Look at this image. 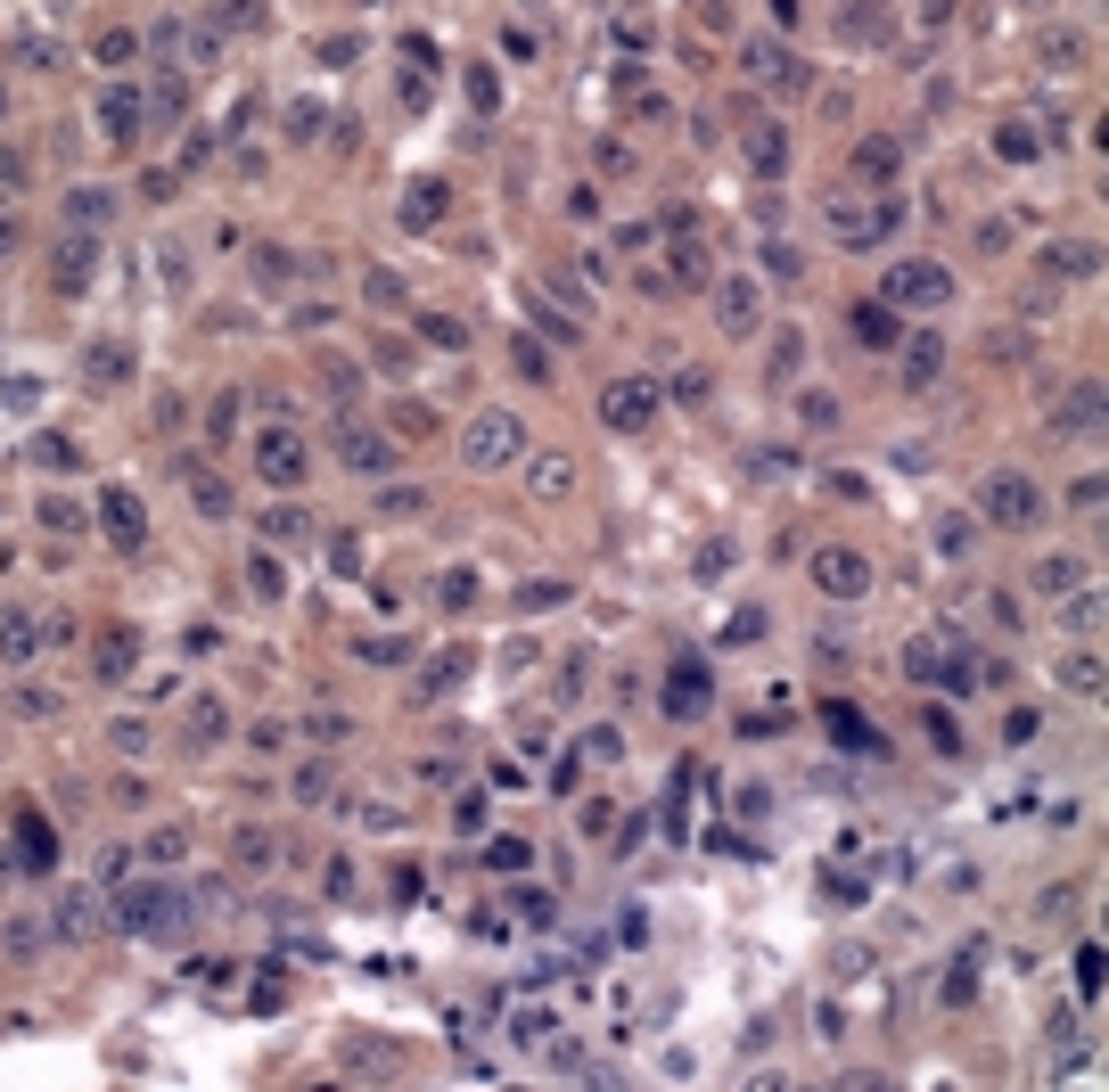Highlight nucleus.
<instances>
[{"instance_id":"obj_19","label":"nucleus","mask_w":1109,"mask_h":1092,"mask_svg":"<svg viewBox=\"0 0 1109 1092\" xmlns=\"http://www.w3.org/2000/svg\"><path fill=\"white\" fill-rule=\"evenodd\" d=\"M99 131H108L115 149L140 140V99H132V91H108V99H99Z\"/></svg>"},{"instance_id":"obj_17","label":"nucleus","mask_w":1109,"mask_h":1092,"mask_svg":"<svg viewBox=\"0 0 1109 1092\" xmlns=\"http://www.w3.org/2000/svg\"><path fill=\"white\" fill-rule=\"evenodd\" d=\"M34 649H41V625L25 608L0 616V666H34Z\"/></svg>"},{"instance_id":"obj_24","label":"nucleus","mask_w":1109,"mask_h":1092,"mask_svg":"<svg viewBox=\"0 0 1109 1092\" xmlns=\"http://www.w3.org/2000/svg\"><path fill=\"white\" fill-rule=\"evenodd\" d=\"M822 723H831V740H838V748H863V756H871V748H880V740H871V723L855 715L847 699H838V706H822Z\"/></svg>"},{"instance_id":"obj_14","label":"nucleus","mask_w":1109,"mask_h":1092,"mask_svg":"<svg viewBox=\"0 0 1109 1092\" xmlns=\"http://www.w3.org/2000/svg\"><path fill=\"white\" fill-rule=\"evenodd\" d=\"M748 75L773 83V91H806V66H797L781 41H748Z\"/></svg>"},{"instance_id":"obj_13","label":"nucleus","mask_w":1109,"mask_h":1092,"mask_svg":"<svg viewBox=\"0 0 1109 1092\" xmlns=\"http://www.w3.org/2000/svg\"><path fill=\"white\" fill-rule=\"evenodd\" d=\"M17 870H41V879L58 870V830L34 814V805H17Z\"/></svg>"},{"instance_id":"obj_1","label":"nucleus","mask_w":1109,"mask_h":1092,"mask_svg":"<svg viewBox=\"0 0 1109 1092\" xmlns=\"http://www.w3.org/2000/svg\"><path fill=\"white\" fill-rule=\"evenodd\" d=\"M979 518H986V526H1002V535H1027V526L1044 518V493H1035V477H1027V468H986V485H979Z\"/></svg>"},{"instance_id":"obj_30","label":"nucleus","mask_w":1109,"mask_h":1092,"mask_svg":"<svg viewBox=\"0 0 1109 1092\" xmlns=\"http://www.w3.org/2000/svg\"><path fill=\"white\" fill-rule=\"evenodd\" d=\"M748 165H757V173H781V165H789V140H781L773 124H764V131H748Z\"/></svg>"},{"instance_id":"obj_52","label":"nucleus","mask_w":1109,"mask_h":1092,"mask_svg":"<svg viewBox=\"0 0 1109 1092\" xmlns=\"http://www.w3.org/2000/svg\"><path fill=\"white\" fill-rule=\"evenodd\" d=\"M510 1035H518V1043H551V1018H543V1011H518Z\"/></svg>"},{"instance_id":"obj_6","label":"nucleus","mask_w":1109,"mask_h":1092,"mask_svg":"<svg viewBox=\"0 0 1109 1092\" xmlns=\"http://www.w3.org/2000/svg\"><path fill=\"white\" fill-rule=\"evenodd\" d=\"M813 583H822L831 600H863L871 592V558L847 551V542H822V551H813Z\"/></svg>"},{"instance_id":"obj_51","label":"nucleus","mask_w":1109,"mask_h":1092,"mask_svg":"<svg viewBox=\"0 0 1109 1092\" xmlns=\"http://www.w3.org/2000/svg\"><path fill=\"white\" fill-rule=\"evenodd\" d=\"M929 740H937L945 756H954V748H961V731H954V706H929Z\"/></svg>"},{"instance_id":"obj_38","label":"nucleus","mask_w":1109,"mask_h":1092,"mask_svg":"<svg viewBox=\"0 0 1109 1092\" xmlns=\"http://www.w3.org/2000/svg\"><path fill=\"white\" fill-rule=\"evenodd\" d=\"M420 337H427V346H444V353H461V346H469V329H461L452 313H420Z\"/></svg>"},{"instance_id":"obj_43","label":"nucleus","mask_w":1109,"mask_h":1092,"mask_svg":"<svg viewBox=\"0 0 1109 1092\" xmlns=\"http://www.w3.org/2000/svg\"><path fill=\"white\" fill-rule=\"evenodd\" d=\"M91 895H66V904H58V937H91Z\"/></svg>"},{"instance_id":"obj_42","label":"nucleus","mask_w":1109,"mask_h":1092,"mask_svg":"<svg viewBox=\"0 0 1109 1092\" xmlns=\"http://www.w3.org/2000/svg\"><path fill=\"white\" fill-rule=\"evenodd\" d=\"M34 461H41V468H50V477H66V468H74V461H83V452H74V444H66V436H34Z\"/></svg>"},{"instance_id":"obj_3","label":"nucleus","mask_w":1109,"mask_h":1092,"mask_svg":"<svg viewBox=\"0 0 1109 1092\" xmlns=\"http://www.w3.org/2000/svg\"><path fill=\"white\" fill-rule=\"evenodd\" d=\"M461 452H469V468H518L526 461V427H518L510 411H477L469 436H461Z\"/></svg>"},{"instance_id":"obj_53","label":"nucleus","mask_w":1109,"mask_h":1092,"mask_svg":"<svg viewBox=\"0 0 1109 1092\" xmlns=\"http://www.w3.org/2000/svg\"><path fill=\"white\" fill-rule=\"evenodd\" d=\"M296 796H304V805H321V796H329V773H321V764H304V773H296Z\"/></svg>"},{"instance_id":"obj_62","label":"nucleus","mask_w":1109,"mask_h":1092,"mask_svg":"<svg viewBox=\"0 0 1109 1092\" xmlns=\"http://www.w3.org/2000/svg\"><path fill=\"white\" fill-rule=\"evenodd\" d=\"M17 247H25V230H17V223H0V263L17 255Z\"/></svg>"},{"instance_id":"obj_49","label":"nucleus","mask_w":1109,"mask_h":1092,"mask_svg":"<svg viewBox=\"0 0 1109 1092\" xmlns=\"http://www.w3.org/2000/svg\"><path fill=\"white\" fill-rule=\"evenodd\" d=\"M764 272H773V279H797V272H806V255H797V247H764Z\"/></svg>"},{"instance_id":"obj_31","label":"nucleus","mask_w":1109,"mask_h":1092,"mask_svg":"<svg viewBox=\"0 0 1109 1092\" xmlns=\"http://www.w3.org/2000/svg\"><path fill=\"white\" fill-rule=\"evenodd\" d=\"M1101 978H1109V953H1101V944H1076V994L1101 1002Z\"/></svg>"},{"instance_id":"obj_34","label":"nucleus","mask_w":1109,"mask_h":1092,"mask_svg":"<svg viewBox=\"0 0 1109 1092\" xmlns=\"http://www.w3.org/2000/svg\"><path fill=\"white\" fill-rule=\"evenodd\" d=\"M230 863L263 870V863H272V830H230Z\"/></svg>"},{"instance_id":"obj_50","label":"nucleus","mask_w":1109,"mask_h":1092,"mask_svg":"<svg viewBox=\"0 0 1109 1092\" xmlns=\"http://www.w3.org/2000/svg\"><path fill=\"white\" fill-rule=\"evenodd\" d=\"M797 353H806V337L781 329V337H773V378H789V371H797Z\"/></svg>"},{"instance_id":"obj_61","label":"nucleus","mask_w":1109,"mask_h":1092,"mask_svg":"<svg viewBox=\"0 0 1109 1092\" xmlns=\"http://www.w3.org/2000/svg\"><path fill=\"white\" fill-rule=\"evenodd\" d=\"M616 944H649V920H641V912H616Z\"/></svg>"},{"instance_id":"obj_48","label":"nucleus","mask_w":1109,"mask_h":1092,"mask_svg":"<svg viewBox=\"0 0 1109 1092\" xmlns=\"http://www.w3.org/2000/svg\"><path fill=\"white\" fill-rule=\"evenodd\" d=\"M182 854H189V838H182V830H157V838H148V863H157V870L182 863Z\"/></svg>"},{"instance_id":"obj_2","label":"nucleus","mask_w":1109,"mask_h":1092,"mask_svg":"<svg viewBox=\"0 0 1109 1092\" xmlns=\"http://www.w3.org/2000/svg\"><path fill=\"white\" fill-rule=\"evenodd\" d=\"M880 304H896V313H937V304H954V272L945 263H887L880 279Z\"/></svg>"},{"instance_id":"obj_15","label":"nucleus","mask_w":1109,"mask_h":1092,"mask_svg":"<svg viewBox=\"0 0 1109 1092\" xmlns=\"http://www.w3.org/2000/svg\"><path fill=\"white\" fill-rule=\"evenodd\" d=\"M699 706H707V666H699V657H683V666H674V682H665V715L690 723Z\"/></svg>"},{"instance_id":"obj_54","label":"nucleus","mask_w":1109,"mask_h":1092,"mask_svg":"<svg viewBox=\"0 0 1109 1092\" xmlns=\"http://www.w3.org/2000/svg\"><path fill=\"white\" fill-rule=\"evenodd\" d=\"M1069 510H1101V468H1093V477H1076V485H1069Z\"/></svg>"},{"instance_id":"obj_8","label":"nucleus","mask_w":1109,"mask_h":1092,"mask_svg":"<svg viewBox=\"0 0 1109 1092\" xmlns=\"http://www.w3.org/2000/svg\"><path fill=\"white\" fill-rule=\"evenodd\" d=\"M757 313H764V279H748V272L715 279V321H723V337H757Z\"/></svg>"},{"instance_id":"obj_28","label":"nucleus","mask_w":1109,"mask_h":1092,"mask_svg":"<svg viewBox=\"0 0 1109 1092\" xmlns=\"http://www.w3.org/2000/svg\"><path fill=\"white\" fill-rule=\"evenodd\" d=\"M1076 583H1085V558H1069V551H1052L1035 567V592H1076Z\"/></svg>"},{"instance_id":"obj_25","label":"nucleus","mask_w":1109,"mask_h":1092,"mask_svg":"<svg viewBox=\"0 0 1109 1092\" xmlns=\"http://www.w3.org/2000/svg\"><path fill=\"white\" fill-rule=\"evenodd\" d=\"M427 223H444V181H411L403 198V230H427Z\"/></svg>"},{"instance_id":"obj_40","label":"nucleus","mask_w":1109,"mask_h":1092,"mask_svg":"<svg viewBox=\"0 0 1109 1092\" xmlns=\"http://www.w3.org/2000/svg\"><path fill=\"white\" fill-rule=\"evenodd\" d=\"M436 592H444V608H452V616H469V608H477V575H469V567H452V575L436 583Z\"/></svg>"},{"instance_id":"obj_11","label":"nucleus","mask_w":1109,"mask_h":1092,"mask_svg":"<svg viewBox=\"0 0 1109 1092\" xmlns=\"http://www.w3.org/2000/svg\"><path fill=\"white\" fill-rule=\"evenodd\" d=\"M887 34H896V0H855L847 17H838V41H847V50H880Z\"/></svg>"},{"instance_id":"obj_16","label":"nucleus","mask_w":1109,"mask_h":1092,"mask_svg":"<svg viewBox=\"0 0 1109 1092\" xmlns=\"http://www.w3.org/2000/svg\"><path fill=\"white\" fill-rule=\"evenodd\" d=\"M99 518H108V535L124 542V551L148 535V526H140V493H132V485H108V501H99Z\"/></svg>"},{"instance_id":"obj_45","label":"nucleus","mask_w":1109,"mask_h":1092,"mask_svg":"<svg viewBox=\"0 0 1109 1092\" xmlns=\"http://www.w3.org/2000/svg\"><path fill=\"white\" fill-rule=\"evenodd\" d=\"M1035 731H1044V715H1035V706H1011V715H1002V740H1011V748H1027Z\"/></svg>"},{"instance_id":"obj_26","label":"nucleus","mask_w":1109,"mask_h":1092,"mask_svg":"<svg viewBox=\"0 0 1109 1092\" xmlns=\"http://www.w3.org/2000/svg\"><path fill=\"white\" fill-rule=\"evenodd\" d=\"M1060 682L1085 690V699H1101V649H1069V657H1060Z\"/></svg>"},{"instance_id":"obj_29","label":"nucleus","mask_w":1109,"mask_h":1092,"mask_svg":"<svg viewBox=\"0 0 1109 1092\" xmlns=\"http://www.w3.org/2000/svg\"><path fill=\"white\" fill-rule=\"evenodd\" d=\"M995 156H1002V165H1027V156H1044L1035 124H1002V131H995Z\"/></svg>"},{"instance_id":"obj_44","label":"nucleus","mask_w":1109,"mask_h":1092,"mask_svg":"<svg viewBox=\"0 0 1109 1092\" xmlns=\"http://www.w3.org/2000/svg\"><path fill=\"white\" fill-rule=\"evenodd\" d=\"M559 600H568V583H526V592H518V616H543V608H559Z\"/></svg>"},{"instance_id":"obj_9","label":"nucleus","mask_w":1109,"mask_h":1092,"mask_svg":"<svg viewBox=\"0 0 1109 1092\" xmlns=\"http://www.w3.org/2000/svg\"><path fill=\"white\" fill-rule=\"evenodd\" d=\"M600 419H609L616 436H641V427L658 419V387H649V378H616V387L600 394Z\"/></svg>"},{"instance_id":"obj_37","label":"nucleus","mask_w":1109,"mask_h":1092,"mask_svg":"<svg viewBox=\"0 0 1109 1092\" xmlns=\"http://www.w3.org/2000/svg\"><path fill=\"white\" fill-rule=\"evenodd\" d=\"M526 863H535V846H526V838H494V846H485V870H510V879H518Z\"/></svg>"},{"instance_id":"obj_33","label":"nucleus","mask_w":1109,"mask_h":1092,"mask_svg":"<svg viewBox=\"0 0 1109 1092\" xmlns=\"http://www.w3.org/2000/svg\"><path fill=\"white\" fill-rule=\"evenodd\" d=\"M132 625H115V632H99V674H132Z\"/></svg>"},{"instance_id":"obj_32","label":"nucleus","mask_w":1109,"mask_h":1092,"mask_svg":"<svg viewBox=\"0 0 1109 1092\" xmlns=\"http://www.w3.org/2000/svg\"><path fill=\"white\" fill-rule=\"evenodd\" d=\"M871 962H880V953H871L863 937H847V944H831V978H871Z\"/></svg>"},{"instance_id":"obj_35","label":"nucleus","mask_w":1109,"mask_h":1092,"mask_svg":"<svg viewBox=\"0 0 1109 1092\" xmlns=\"http://www.w3.org/2000/svg\"><path fill=\"white\" fill-rule=\"evenodd\" d=\"M66 214H74V230H91V223H115V198H108V189H74V205H66Z\"/></svg>"},{"instance_id":"obj_36","label":"nucleus","mask_w":1109,"mask_h":1092,"mask_svg":"<svg viewBox=\"0 0 1109 1092\" xmlns=\"http://www.w3.org/2000/svg\"><path fill=\"white\" fill-rule=\"evenodd\" d=\"M937 657H945V641H937V632H921V641L905 649V674H912V682H937Z\"/></svg>"},{"instance_id":"obj_7","label":"nucleus","mask_w":1109,"mask_h":1092,"mask_svg":"<svg viewBox=\"0 0 1109 1092\" xmlns=\"http://www.w3.org/2000/svg\"><path fill=\"white\" fill-rule=\"evenodd\" d=\"M256 468H263L272 485H304V436H296L288 419L256 427Z\"/></svg>"},{"instance_id":"obj_59","label":"nucleus","mask_w":1109,"mask_h":1092,"mask_svg":"<svg viewBox=\"0 0 1109 1092\" xmlns=\"http://www.w3.org/2000/svg\"><path fill=\"white\" fill-rule=\"evenodd\" d=\"M256 279H263V288H279V279H288V255H279V247H263V263H256Z\"/></svg>"},{"instance_id":"obj_21","label":"nucleus","mask_w":1109,"mask_h":1092,"mask_svg":"<svg viewBox=\"0 0 1109 1092\" xmlns=\"http://www.w3.org/2000/svg\"><path fill=\"white\" fill-rule=\"evenodd\" d=\"M91 288V239H66L58 247V297H83Z\"/></svg>"},{"instance_id":"obj_4","label":"nucleus","mask_w":1109,"mask_h":1092,"mask_svg":"<svg viewBox=\"0 0 1109 1092\" xmlns=\"http://www.w3.org/2000/svg\"><path fill=\"white\" fill-rule=\"evenodd\" d=\"M182 920H189L182 888H124L115 895V928L124 937H157V928H182Z\"/></svg>"},{"instance_id":"obj_56","label":"nucleus","mask_w":1109,"mask_h":1092,"mask_svg":"<svg viewBox=\"0 0 1109 1092\" xmlns=\"http://www.w3.org/2000/svg\"><path fill=\"white\" fill-rule=\"evenodd\" d=\"M370 304H403V279H395V272H370Z\"/></svg>"},{"instance_id":"obj_22","label":"nucleus","mask_w":1109,"mask_h":1092,"mask_svg":"<svg viewBox=\"0 0 1109 1092\" xmlns=\"http://www.w3.org/2000/svg\"><path fill=\"white\" fill-rule=\"evenodd\" d=\"M674 279H683V288H707V279H715V255H707V239H674Z\"/></svg>"},{"instance_id":"obj_20","label":"nucleus","mask_w":1109,"mask_h":1092,"mask_svg":"<svg viewBox=\"0 0 1109 1092\" xmlns=\"http://www.w3.org/2000/svg\"><path fill=\"white\" fill-rule=\"evenodd\" d=\"M1060 427H1069V436H1101V378H1093V387H1069Z\"/></svg>"},{"instance_id":"obj_18","label":"nucleus","mask_w":1109,"mask_h":1092,"mask_svg":"<svg viewBox=\"0 0 1109 1092\" xmlns=\"http://www.w3.org/2000/svg\"><path fill=\"white\" fill-rule=\"evenodd\" d=\"M855 337H863V346H880V353H896L905 313H896V304H855Z\"/></svg>"},{"instance_id":"obj_39","label":"nucleus","mask_w":1109,"mask_h":1092,"mask_svg":"<svg viewBox=\"0 0 1109 1092\" xmlns=\"http://www.w3.org/2000/svg\"><path fill=\"white\" fill-rule=\"evenodd\" d=\"M510 362H518L526 378H535V387H551V353H543L535 337H510Z\"/></svg>"},{"instance_id":"obj_46","label":"nucleus","mask_w":1109,"mask_h":1092,"mask_svg":"<svg viewBox=\"0 0 1109 1092\" xmlns=\"http://www.w3.org/2000/svg\"><path fill=\"white\" fill-rule=\"evenodd\" d=\"M707 394H715V378H707V371H683V378H674V403H683V411H699Z\"/></svg>"},{"instance_id":"obj_57","label":"nucleus","mask_w":1109,"mask_h":1092,"mask_svg":"<svg viewBox=\"0 0 1109 1092\" xmlns=\"http://www.w3.org/2000/svg\"><path fill=\"white\" fill-rule=\"evenodd\" d=\"M41 526H50V535H74V501H41Z\"/></svg>"},{"instance_id":"obj_23","label":"nucleus","mask_w":1109,"mask_h":1092,"mask_svg":"<svg viewBox=\"0 0 1109 1092\" xmlns=\"http://www.w3.org/2000/svg\"><path fill=\"white\" fill-rule=\"evenodd\" d=\"M526 485H535V501H559L575 485V461H568V452H535V477H526Z\"/></svg>"},{"instance_id":"obj_10","label":"nucleus","mask_w":1109,"mask_h":1092,"mask_svg":"<svg viewBox=\"0 0 1109 1092\" xmlns=\"http://www.w3.org/2000/svg\"><path fill=\"white\" fill-rule=\"evenodd\" d=\"M337 461H346L353 477H387V468H395V444L378 436V427H362V419H337Z\"/></svg>"},{"instance_id":"obj_12","label":"nucleus","mask_w":1109,"mask_h":1092,"mask_svg":"<svg viewBox=\"0 0 1109 1092\" xmlns=\"http://www.w3.org/2000/svg\"><path fill=\"white\" fill-rule=\"evenodd\" d=\"M896 173H905V140H887V131H863V140H855V181L896 189Z\"/></svg>"},{"instance_id":"obj_58","label":"nucleus","mask_w":1109,"mask_h":1092,"mask_svg":"<svg viewBox=\"0 0 1109 1092\" xmlns=\"http://www.w3.org/2000/svg\"><path fill=\"white\" fill-rule=\"evenodd\" d=\"M9 953H17V962H34V953H41V928L17 920V928H9Z\"/></svg>"},{"instance_id":"obj_5","label":"nucleus","mask_w":1109,"mask_h":1092,"mask_svg":"<svg viewBox=\"0 0 1109 1092\" xmlns=\"http://www.w3.org/2000/svg\"><path fill=\"white\" fill-rule=\"evenodd\" d=\"M937 378H945V337L937 329H905V337H896V387H905V394H937Z\"/></svg>"},{"instance_id":"obj_27","label":"nucleus","mask_w":1109,"mask_h":1092,"mask_svg":"<svg viewBox=\"0 0 1109 1092\" xmlns=\"http://www.w3.org/2000/svg\"><path fill=\"white\" fill-rule=\"evenodd\" d=\"M1052 272H1060V279H1093V272H1101V239H1093V247H1085V239L1052 247Z\"/></svg>"},{"instance_id":"obj_47","label":"nucleus","mask_w":1109,"mask_h":1092,"mask_svg":"<svg viewBox=\"0 0 1109 1092\" xmlns=\"http://www.w3.org/2000/svg\"><path fill=\"white\" fill-rule=\"evenodd\" d=\"M91 378H132V353L124 346H91Z\"/></svg>"},{"instance_id":"obj_55","label":"nucleus","mask_w":1109,"mask_h":1092,"mask_svg":"<svg viewBox=\"0 0 1109 1092\" xmlns=\"http://www.w3.org/2000/svg\"><path fill=\"white\" fill-rule=\"evenodd\" d=\"M247 575H256V592H263V600H279V567H272V558H263V551L247 558Z\"/></svg>"},{"instance_id":"obj_41","label":"nucleus","mask_w":1109,"mask_h":1092,"mask_svg":"<svg viewBox=\"0 0 1109 1092\" xmlns=\"http://www.w3.org/2000/svg\"><path fill=\"white\" fill-rule=\"evenodd\" d=\"M945 1002H954V1011H961V1002H979V962H970V953L945 969Z\"/></svg>"},{"instance_id":"obj_60","label":"nucleus","mask_w":1109,"mask_h":1092,"mask_svg":"<svg viewBox=\"0 0 1109 1092\" xmlns=\"http://www.w3.org/2000/svg\"><path fill=\"white\" fill-rule=\"evenodd\" d=\"M132 58V34H99V66H124Z\"/></svg>"}]
</instances>
